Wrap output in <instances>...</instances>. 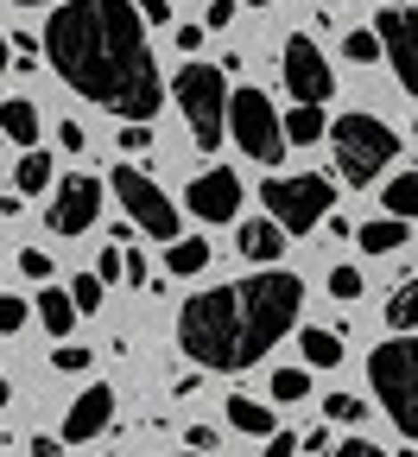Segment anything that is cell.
Returning <instances> with one entry per match:
<instances>
[{
    "label": "cell",
    "mask_w": 418,
    "mask_h": 457,
    "mask_svg": "<svg viewBox=\"0 0 418 457\" xmlns=\"http://www.w3.org/2000/svg\"><path fill=\"white\" fill-rule=\"evenodd\" d=\"M108 191L121 197V210L134 216V228H146V236H159V242H177V204L146 179V171H134V159L108 171Z\"/></svg>",
    "instance_id": "obj_8"
},
{
    "label": "cell",
    "mask_w": 418,
    "mask_h": 457,
    "mask_svg": "<svg viewBox=\"0 0 418 457\" xmlns=\"http://www.w3.org/2000/svg\"><path fill=\"white\" fill-rule=\"evenodd\" d=\"M291 451H298L291 432H266V451H260V457H291Z\"/></svg>",
    "instance_id": "obj_38"
},
{
    "label": "cell",
    "mask_w": 418,
    "mask_h": 457,
    "mask_svg": "<svg viewBox=\"0 0 418 457\" xmlns=\"http://www.w3.org/2000/svg\"><path fill=\"white\" fill-rule=\"evenodd\" d=\"M279 71H285V89H291L298 102H311V108H324L330 89H336V71H330V57L317 51V38H285Z\"/></svg>",
    "instance_id": "obj_10"
},
{
    "label": "cell",
    "mask_w": 418,
    "mask_h": 457,
    "mask_svg": "<svg viewBox=\"0 0 418 457\" xmlns=\"http://www.w3.org/2000/svg\"><path fill=\"white\" fill-rule=\"evenodd\" d=\"M134 13H140L146 26H165V20H171V0H134Z\"/></svg>",
    "instance_id": "obj_35"
},
{
    "label": "cell",
    "mask_w": 418,
    "mask_h": 457,
    "mask_svg": "<svg viewBox=\"0 0 418 457\" xmlns=\"http://www.w3.org/2000/svg\"><path fill=\"white\" fill-rule=\"evenodd\" d=\"M0 407H7V375H0Z\"/></svg>",
    "instance_id": "obj_44"
},
{
    "label": "cell",
    "mask_w": 418,
    "mask_h": 457,
    "mask_svg": "<svg viewBox=\"0 0 418 457\" xmlns=\"http://www.w3.org/2000/svg\"><path fill=\"white\" fill-rule=\"evenodd\" d=\"M387 330H418V279H406L387 299Z\"/></svg>",
    "instance_id": "obj_24"
},
{
    "label": "cell",
    "mask_w": 418,
    "mask_h": 457,
    "mask_svg": "<svg viewBox=\"0 0 418 457\" xmlns=\"http://www.w3.org/2000/svg\"><path fill=\"white\" fill-rule=\"evenodd\" d=\"M260 204L266 216L285 228V236H311V228L336 210V185L324 171H298V179H266L260 185Z\"/></svg>",
    "instance_id": "obj_6"
},
{
    "label": "cell",
    "mask_w": 418,
    "mask_h": 457,
    "mask_svg": "<svg viewBox=\"0 0 418 457\" xmlns=\"http://www.w3.org/2000/svg\"><path fill=\"white\" fill-rule=\"evenodd\" d=\"M324 140L336 146V171L348 185H374L399 153V134L381 114H336V128H324Z\"/></svg>",
    "instance_id": "obj_4"
},
{
    "label": "cell",
    "mask_w": 418,
    "mask_h": 457,
    "mask_svg": "<svg viewBox=\"0 0 418 457\" xmlns=\"http://www.w3.org/2000/svg\"><path fill=\"white\" fill-rule=\"evenodd\" d=\"M0 134H7L13 146H32V140H38V108H32L26 96L0 102Z\"/></svg>",
    "instance_id": "obj_15"
},
{
    "label": "cell",
    "mask_w": 418,
    "mask_h": 457,
    "mask_svg": "<svg viewBox=\"0 0 418 457\" xmlns=\"http://www.w3.org/2000/svg\"><path fill=\"white\" fill-rule=\"evenodd\" d=\"M32 457H64V438H32Z\"/></svg>",
    "instance_id": "obj_41"
},
{
    "label": "cell",
    "mask_w": 418,
    "mask_h": 457,
    "mask_svg": "<svg viewBox=\"0 0 418 457\" xmlns=\"http://www.w3.org/2000/svg\"><path fill=\"white\" fill-rule=\"evenodd\" d=\"M374 38H381V51L393 57L406 96H418V0H412V7H381Z\"/></svg>",
    "instance_id": "obj_11"
},
{
    "label": "cell",
    "mask_w": 418,
    "mask_h": 457,
    "mask_svg": "<svg viewBox=\"0 0 418 457\" xmlns=\"http://www.w3.org/2000/svg\"><path fill=\"white\" fill-rule=\"evenodd\" d=\"M298 312H305V279L266 267L254 279H228V286H209V293L184 299V312H177V343H184L191 362L234 375V369H254L298 324Z\"/></svg>",
    "instance_id": "obj_2"
},
{
    "label": "cell",
    "mask_w": 418,
    "mask_h": 457,
    "mask_svg": "<svg viewBox=\"0 0 418 457\" xmlns=\"http://www.w3.org/2000/svg\"><path fill=\"white\" fill-rule=\"evenodd\" d=\"M57 146H64V153H83V146H89V134H83L77 121H64V128H57Z\"/></svg>",
    "instance_id": "obj_37"
},
{
    "label": "cell",
    "mask_w": 418,
    "mask_h": 457,
    "mask_svg": "<svg viewBox=\"0 0 418 457\" xmlns=\"http://www.w3.org/2000/svg\"><path fill=\"white\" fill-rule=\"evenodd\" d=\"M234 20V0H209V32H222Z\"/></svg>",
    "instance_id": "obj_39"
},
{
    "label": "cell",
    "mask_w": 418,
    "mask_h": 457,
    "mask_svg": "<svg viewBox=\"0 0 418 457\" xmlns=\"http://www.w3.org/2000/svg\"><path fill=\"white\" fill-rule=\"evenodd\" d=\"M191 451H203V457H209V451H216V432H209V426H191Z\"/></svg>",
    "instance_id": "obj_40"
},
{
    "label": "cell",
    "mask_w": 418,
    "mask_h": 457,
    "mask_svg": "<svg viewBox=\"0 0 418 457\" xmlns=\"http://www.w3.org/2000/svg\"><path fill=\"white\" fill-rule=\"evenodd\" d=\"M13 7H51V0H13Z\"/></svg>",
    "instance_id": "obj_43"
},
{
    "label": "cell",
    "mask_w": 418,
    "mask_h": 457,
    "mask_svg": "<svg viewBox=\"0 0 418 457\" xmlns=\"http://www.w3.org/2000/svg\"><path fill=\"white\" fill-rule=\"evenodd\" d=\"M102 197H108V185L89 179V171H70V179H57V185H51V210H45L51 236H83V228H95Z\"/></svg>",
    "instance_id": "obj_9"
},
{
    "label": "cell",
    "mask_w": 418,
    "mask_h": 457,
    "mask_svg": "<svg viewBox=\"0 0 418 457\" xmlns=\"http://www.w3.org/2000/svg\"><path fill=\"white\" fill-rule=\"evenodd\" d=\"M108 420H114V387L95 381V387H83L70 407H64V445H89V438H102Z\"/></svg>",
    "instance_id": "obj_13"
},
{
    "label": "cell",
    "mask_w": 418,
    "mask_h": 457,
    "mask_svg": "<svg viewBox=\"0 0 418 457\" xmlns=\"http://www.w3.org/2000/svg\"><path fill=\"white\" fill-rule=\"evenodd\" d=\"M242 179H234L228 165H209L203 179H191V191H184V204H191V216H203V222H234V210H242Z\"/></svg>",
    "instance_id": "obj_12"
},
{
    "label": "cell",
    "mask_w": 418,
    "mask_h": 457,
    "mask_svg": "<svg viewBox=\"0 0 418 457\" xmlns=\"http://www.w3.org/2000/svg\"><path fill=\"white\" fill-rule=\"evenodd\" d=\"M13 185H20V197H32V191H51V185H57V171H51V153L26 146V153H20V165H13Z\"/></svg>",
    "instance_id": "obj_17"
},
{
    "label": "cell",
    "mask_w": 418,
    "mask_h": 457,
    "mask_svg": "<svg viewBox=\"0 0 418 457\" xmlns=\"http://www.w3.org/2000/svg\"><path fill=\"white\" fill-rule=\"evenodd\" d=\"M368 381H374V394H381L387 420L418 445V337H412V330H399V337L374 343V356H368Z\"/></svg>",
    "instance_id": "obj_3"
},
{
    "label": "cell",
    "mask_w": 418,
    "mask_h": 457,
    "mask_svg": "<svg viewBox=\"0 0 418 457\" xmlns=\"http://www.w3.org/2000/svg\"><path fill=\"white\" fill-rule=\"evenodd\" d=\"M324 457H387V451L368 445V438H348V445H336V451H324Z\"/></svg>",
    "instance_id": "obj_36"
},
{
    "label": "cell",
    "mask_w": 418,
    "mask_h": 457,
    "mask_svg": "<svg viewBox=\"0 0 418 457\" xmlns=\"http://www.w3.org/2000/svg\"><path fill=\"white\" fill-rule=\"evenodd\" d=\"M228 128H234V146L260 165H279L285 159V128H279V108L260 96V89H234L228 96Z\"/></svg>",
    "instance_id": "obj_7"
},
{
    "label": "cell",
    "mask_w": 418,
    "mask_h": 457,
    "mask_svg": "<svg viewBox=\"0 0 418 457\" xmlns=\"http://www.w3.org/2000/svg\"><path fill=\"white\" fill-rule=\"evenodd\" d=\"M70 305H77L83 318L102 305V279H95V273H77V279H70Z\"/></svg>",
    "instance_id": "obj_26"
},
{
    "label": "cell",
    "mask_w": 418,
    "mask_h": 457,
    "mask_svg": "<svg viewBox=\"0 0 418 457\" xmlns=\"http://www.w3.org/2000/svg\"><path fill=\"white\" fill-rule=\"evenodd\" d=\"M330 293L336 299H362V273H355V267H330Z\"/></svg>",
    "instance_id": "obj_30"
},
{
    "label": "cell",
    "mask_w": 418,
    "mask_h": 457,
    "mask_svg": "<svg viewBox=\"0 0 418 457\" xmlns=\"http://www.w3.org/2000/svg\"><path fill=\"white\" fill-rule=\"evenodd\" d=\"M311 394V369H273V400L285 407V400H305Z\"/></svg>",
    "instance_id": "obj_25"
},
{
    "label": "cell",
    "mask_w": 418,
    "mask_h": 457,
    "mask_svg": "<svg viewBox=\"0 0 418 457\" xmlns=\"http://www.w3.org/2000/svg\"><path fill=\"white\" fill-rule=\"evenodd\" d=\"M298 350H305L311 369H336V362H342V330H317V324H311L305 337H298Z\"/></svg>",
    "instance_id": "obj_21"
},
{
    "label": "cell",
    "mask_w": 418,
    "mask_h": 457,
    "mask_svg": "<svg viewBox=\"0 0 418 457\" xmlns=\"http://www.w3.org/2000/svg\"><path fill=\"white\" fill-rule=\"evenodd\" d=\"M234 248H242L248 261H279V254H285V228H279L273 216H254V222L234 228Z\"/></svg>",
    "instance_id": "obj_14"
},
{
    "label": "cell",
    "mask_w": 418,
    "mask_h": 457,
    "mask_svg": "<svg viewBox=\"0 0 418 457\" xmlns=\"http://www.w3.org/2000/svg\"><path fill=\"white\" fill-rule=\"evenodd\" d=\"M51 369H57V375H83V369H89V350H77V343H57Z\"/></svg>",
    "instance_id": "obj_29"
},
{
    "label": "cell",
    "mask_w": 418,
    "mask_h": 457,
    "mask_svg": "<svg viewBox=\"0 0 418 457\" xmlns=\"http://www.w3.org/2000/svg\"><path fill=\"white\" fill-rule=\"evenodd\" d=\"M38 324H45L51 337H70V330H77V305H70V293L45 286V293H38Z\"/></svg>",
    "instance_id": "obj_19"
},
{
    "label": "cell",
    "mask_w": 418,
    "mask_h": 457,
    "mask_svg": "<svg viewBox=\"0 0 418 457\" xmlns=\"http://www.w3.org/2000/svg\"><path fill=\"white\" fill-rule=\"evenodd\" d=\"M387 216L418 222V171H399V179L387 185Z\"/></svg>",
    "instance_id": "obj_23"
},
{
    "label": "cell",
    "mask_w": 418,
    "mask_h": 457,
    "mask_svg": "<svg viewBox=\"0 0 418 457\" xmlns=\"http://www.w3.org/2000/svg\"><path fill=\"white\" fill-rule=\"evenodd\" d=\"M26 312H32L26 299H13V293H0V330H20V324H26Z\"/></svg>",
    "instance_id": "obj_33"
},
{
    "label": "cell",
    "mask_w": 418,
    "mask_h": 457,
    "mask_svg": "<svg viewBox=\"0 0 418 457\" xmlns=\"http://www.w3.org/2000/svg\"><path fill=\"white\" fill-rule=\"evenodd\" d=\"M13 64V51H7V32H0V71H7Z\"/></svg>",
    "instance_id": "obj_42"
},
{
    "label": "cell",
    "mask_w": 418,
    "mask_h": 457,
    "mask_svg": "<svg viewBox=\"0 0 418 457\" xmlns=\"http://www.w3.org/2000/svg\"><path fill=\"white\" fill-rule=\"evenodd\" d=\"M279 128H285V146H311V140H324V128H330V121H324V108H311V102H298V108L285 114Z\"/></svg>",
    "instance_id": "obj_20"
},
{
    "label": "cell",
    "mask_w": 418,
    "mask_h": 457,
    "mask_svg": "<svg viewBox=\"0 0 418 457\" xmlns=\"http://www.w3.org/2000/svg\"><path fill=\"white\" fill-rule=\"evenodd\" d=\"M228 426H234V432H254V438L279 432V420L260 407V400H228Z\"/></svg>",
    "instance_id": "obj_22"
},
{
    "label": "cell",
    "mask_w": 418,
    "mask_h": 457,
    "mask_svg": "<svg viewBox=\"0 0 418 457\" xmlns=\"http://www.w3.org/2000/svg\"><path fill=\"white\" fill-rule=\"evenodd\" d=\"M45 57L77 96H89L121 121H152L165 102L146 20L134 13V0H64L45 26Z\"/></svg>",
    "instance_id": "obj_1"
},
{
    "label": "cell",
    "mask_w": 418,
    "mask_h": 457,
    "mask_svg": "<svg viewBox=\"0 0 418 457\" xmlns=\"http://www.w3.org/2000/svg\"><path fill=\"white\" fill-rule=\"evenodd\" d=\"M121 146H127V153H146V146H152V128H146V121H127V128H121Z\"/></svg>",
    "instance_id": "obj_34"
},
{
    "label": "cell",
    "mask_w": 418,
    "mask_h": 457,
    "mask_svg": "<svg viewBox=\"0 0 418 457\" xmlns=\"http://www.w3.org/2000/svg\"><path fill=\"white\" fill-rule=\"evenodd\" d=\"M355 242H362V254H393V248H406V222L399 216H374V222L355 228Z\"/></svg>",
    "instance_id": "obj_16"
},
{
    "label": "cell",
    "mask_w": 418,
    "mask_h": 457,
    "mask_svg": "<svg viewBox=\"0 0 418 457\" xmlns=\"http://www.w3.org/2000/svg\"><path fill=\"white\" fill-rule=\"evenodd\" d=\"M381 7H412V0H381Z\"/></svg>",
    "instance_id": "obj_45"
},
{
    "label": "cell",
    "mask_w": 418,
    "mask_h": 457,
    "mask_svg": "<svg viewBox=\"0 0 418 457\" xmlns=\"http://www.w3.org/2000/svg\"><path fill=\"white\" fill-rule=\"evenodd\" d=\"M121 273H127V254H121V248H102V261H95V279H102V286H114Z\"/></svg>",
    "instance_id": "obj_31"
},
{
    "label": "cell",
    "mask_w": 418,
    "mask_h": 457,
    "mask_svg": "<svg viewBox=\"0 0 418 457\" xmlns=\"http://www.w3.org/2000/svg\"><path fill=\"white\" fill-rule=\"evenodd\" d=\"M254 7H273V0H254Z\"/></svg>",
    "instance_id": "obj_46"
},
{
    "label": "cell",
    "mask_w": 418,
    "mask_h": 457,
    "mask_svg": "<svg viewBox=\"0 0 418 457\" xmlns=\"http://www.w3.org/2000/svg\"><path fill=\"white\" fill-rule=\"evenodd\" d=\"M171 96H177V108H184V121H191V140L203 153H216L222 134H228V83H222V71L216 64H184L177 83H171Z\"/></svg>",
    "instance_id": "obj_5"
},
{
    "label": "cell",
    "mask_w": 418,
    "mask_h": 457,
    "mask_svg": "<svg viewBox=\"0 0 418 457\" xmlns=\"http://www.w3.org/2000/svg\"><path fill=\"white\" fill-rule=\"evenodd\" d=\"M20 273L26 279H51V254L45 248H20Z\"/></svg>",
    "instance_id": "obj_32"
},
{
    "label": "cell",
    "mask_w": 418,
    "mask_h": 457,
    "mask_svg": "<svg viewBox=\"0 0 418 457\" xmlns=\"http://www.w3.org/2000/svg\"><path fill=\"white\" fill-rule=\"evenodd\" d=\"M209 267V242L203 236H184V242H165V273H177V279H191V273H203Z\"/></svg>",
    "instance_id": "obj_18"
},
{
    "label": "cell",
    "mask_w": 418,
    "mask_h": 457,
    "mask_svg": "<svg viewBox=\"0 0 418 457\" xmlns=\"http://www.w3.org/2000/svg\"><path fill=\"white\" fill-rule=\"evenodd\" d=\"M342 57H348V64H374V57H381V38H374V32H348V38H342Z\"/></svg>",
    "instance_id": "obj_28"
},
{
    "label": "cell",
    "mask_w": 418,
    "mask_h": 457,
    "mask_svg": "<svg viewBox=\"0 0 418 457\" xmlns=\"http://www.w3.org/2000/svg\"><path fill=\"white\" fill-rule=\"evenodd\" d=\"M191 457H203V451H191Z\"/></svg>",
    "instance_id": "obj_47"
},
{
    "label": "cell",
    "mask_w": 418,
    "mask_h": 457,
    "mask_svg": "<svg viewBox=\"0 0 418 457\" xmlns=\"http://www.w3.org/2000/svg\"><path fill=\"white\" fill-rule=\"evenodd\" d=\"M324 413L342 420V426H362V420H368V407H362L355 394H330V400H324Z\"/></svg>",
    "instance_id": "obj_27"
}]
</instances>
